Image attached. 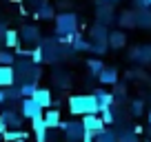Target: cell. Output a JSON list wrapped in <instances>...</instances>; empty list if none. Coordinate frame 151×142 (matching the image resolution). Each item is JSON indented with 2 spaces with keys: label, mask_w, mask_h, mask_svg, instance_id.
<instances>
[{
  "label": "cell",
  "mask_w": 151,
  "mask_h": 142,
  "mask_svg": "<svg viewBox=\"0 0 151 142\" xmlns=\"http://www.w3.org/2000/svg\"><path fill=\"white\" fill-rule=\"evenodd\" d=\"M71 49H73V51H78V53H82V51H91V42H87L82 36L73 33V36H71Z\"/></svg>",
  "instance_id": "obj_17"
},
{
  "label": "cell",
  "mask_w": 151,
  "mask_h": 142,
  "mask_svg": "<svg viewBox=\"0 0 151 142\" xmlns=\"http://www.w3.org/2000/svg\"><path fill=\"white\" fill-rule=\"evenodd\" d=\"M0 104H7V98H5V89H0Z\"/></svg>",
  "instance_id": "obj_36"
},
{
  "label": "cell",
  "mask_w": 151,
  "mask_h": 142,
  "mask_svg": "<svg viewBox=\"0 0 151 142\" xmlns=\"http://www.w3.org/2000/svg\"><path fill=\"white\" fill-rule=\"evenodd\" d=\"M31 62H33V65H40V62H42V49H40V44L33 49V53H31Z\"/></svg>",
  "instance_id": "obj_33"
},
{
  "label": "cell",
  "mask_w": 151,
  "mask_h": 142,
  "mask_svg": "<svg viewBox=\"0 0 151 142\" xmlns=\"http://www.w3.org/2000/svg\"><path fill=\"white\" fill-rule=\"evenodd\" d=\"M100 113H102L100 118H102L104 127H107V124H113V120H116V115H113V107H109V109H102Z\"/></svg>",
  "instance_id": "obj_31"
},
{
  "label": "cell",
  "mask_w": 151,
  "mask_h": 142,
  "mask_svg": "<svg viewBox=\"0 0 151 142\" xmlns=\"http://www.w3.org/2000/svg\"><path fill=\"white\" fill-rule=\"evenodd\" d=\"M111 9H109V7H104V9H102V7H98V20H100V24H107L109 22V20H111Z\"/></svg>",
  "instance_id": "obj_30"
},
{
  "label": "cell",
  "mask_w": 151,
  "mask_h": 142,
  "mask_svg": "<svg viewBox=\"0 0 151 142\" xmlns=\"http://www.w3.org/2000/svg\"><path fill=\"white\" fill-rule=\"evenodd\" d=\"M87 69H89L91 76H100L104 71V62L98 60V58H91V60H87Z\"/></svg>",
  "instance_id": "obj_24"
},
{
  "label": "cell",
  "mask_w": 151,
  "mask_h": 142,
  "mask_svg": "<svg viewBox=\"0 0 151 142\" xmlns=\"http://www.w3.org/2000/svg\"><path fill=\"white\" fill-rule=\"evenodd\" d=\"M14 62H16V53H11L9 49H2V51H0V65L11 67Z\"/></svg>",
  "instance_id": "obj_26"
},
{
  "label": "cell",
  "mask_w": 151,
  "mask_h": 142,
  "mask_svg": "<svg viewBox=\"0 0 151 142\" xmlns=\"http://www.w3.org/2000/svg\"><path fill=\"white\" fill-rule=\"evenodd\" d=\"M0 118H2V122H5L7 129H20L22 127V115L16 113L11 107H7V109L0 111Z\"/></svg>",
  "instance_id": "obj_9"
},
{
  "label": "cell",
  "mask_w": 151,
  "mask_h": 142,
  "mask_svg": "<svg viewBox=\"0 0 151 142\" xmlns=\"http://www.w3.org/2000/svg\"><path fill=\"white\" fill-rule=\"evenodd\" d=\"M142 111H145V102H142V100H133L131 102V113L133 115H142Z\"/></svg>",
  "instance_id": "obj_32"
},
{
  "label": "cell",
  "mask_w": 151,
  "mask_h": 142,
  "mask_svg": "<svg viewBox=\"0 0 151 142\" xmlns=\"http://www.w3.org/2000/svg\"><path fill=\"white\" fill-rule=\"evenodd\" d=\"M42 113L45 111L36 104L33 98H22V102H20V115H22V118L33 120V118H38V115H42Z\"/></svg>",
  "instance_id": "obj_6"
},
{
  "label": "cell",
  "mask_w": 151,
  "mask_h": 142,
  "mask_svg": "<svg viewBox=\"0 0 151 142\" xmlns=\"http://www.w3.org/2000/svg\"><path fill=\"white\" fill-rule=\"evenodd\" d=\"M136 27L151 29V11H149V9H140V11L136 14Z\"/></svg>",
  "instance_id": "obj_19"
},
{
  "label": "cell",
  "mask_w": 151,
  "mask_h": 142,
  "mask_svg": "<svg viewBox=\"0 0 151 142\" xmlns=\"http://www.w3.org/2000/svg\"><path fill=\"white\" fill-rule=\"evenodd\" d=\"M104 2H109V5H113V2H118V0H104Z\"/></svg>",
  "instance_id": "obj_39"
},
{
  "label": "cell",
  "mask_w": 151,
  "mask_h": 142,
  "mask_svg": "<svg viewBox=\"0 0 151 142\" xmlns=\"http://www.w3.org/2000/svg\"><path fill=\"white\" fill-rule=\"evenodd\" d=\"M124 44H127V36H124V31H109V47L111 49H122Z\"/></svg>",
  "instance_id": "obj_15"
},
{
  "label": "cell",
  "mask_w": 151,
  "mask_h": 142,
  "mask_svg": "<svg viewBox=\"0 0 151 142\" xmlns=\"http://www.w3.org/2000/svg\"><path fill=\"white\" fill-rule=\"evenodd\" d=\"M18 40H20V33L16 31V29H7L5 38H2L5 47H7V49H14V47H18Z\"/></svg>",
  "instance_id": "obj_21"
},
{
  "label": "cell",
  "mask_w": 151,
  "mask_h": 142,
  "mask_svg": "<svg viewBox=\"0 0 151 142\" xmlns=\"http://www.w3.org/2000/svg\"><path fill=\"white\" fill-rule=\"evenodd\" d=\"M93 95H96V100H98V109H100V111H102V109H109V107H113V100H116V98H113L111 93H107V91L98 89Z\"/></svg>",
  "instance_id": "obj_16"
},
{
  "label": "cell",
  "mask_w": 151,
  "mask_h": 142,
  "mask_svg": "<svg viewBox=\"0 0 151 142\" xmlns=\"http://www.w3.org/2000/svg\"><path fill=\"white\" fill-rule=\"evenodd\" d=\"M40 49H42V60H45V62L53 65V62L60 60V49H58V42H56V40H47L45 44H40Z\"/></svg>",
  "instance_id": "obj_8"
},
{
  "label": "cell",
  "mask_w": 151,
  "mask_h": 142,
  "mask_svg": "<svg viewBox=\"0 0 151 142\" xmlns=\"http://www.w3.org/2000/svg\"><path fill=\"white\" fill-rule=\"evenodd\" d=\"M53 20H56V33L60 38H71L73 33H78V16L73 11H62Z\"/></svg>",
  "instance_id": "obj_2"
},
{
  "label": "cell",
  "mask_w": 151,
  "mask_h": 142,
  "mask_svg": "<svg viewBox=\"0 0 151 142\" xmlns=\"http://www.w3.org/2000/svg\"><path fill=\"white\" fill-rule=\"evenodd\" d=\"M0 142H2V136H0Z\"/></svg>",
  "instance_id": "obj_41"
},
{
  "label": "cell",
  "mask_w": 151,
  "mask_h": 142,
  "mask_svg": "<svg viewBox=\"0 0 151 142\" xmlns=\"http://www.w3.org/2000/svg\"><path fill=\"white\" fill-rule=\"evenodd\" d=\"M96 142H118V133L104 127L102 131H98V133H96Z\"/></svg>",
  "instance_id": "obj_23"
},
{
  "label": "cell",
  "mask_w": 151,
  "mask_h": 142,
  "mask_svg": "<svg viewBox=\"0 0 151 142\" xmlns=\"http://www.w3.org/2000/svg\"><path fill=\"white\" fill-rule=\"evenodd\" d=\"M69 111L73 115H89V113H100L98 100L93 93L89 95H71L69 98Z\"/></svg>",
  "instance_id": "obj_1"
},
{
  "label": "cell",
  "mask_w": 151,
  "mask_h": 142,
  "mask_svg": "<svg viewBox=\"0 0 151 142\" xmlns=\"http://www.w3.org/2000/svg\"><path fill=\"white\" fill-rule=\"evenodd\" d=\"M5 98H7V104H14L18 102L22 95H20V85H11V87H5Z\"/></svg>",
  "instance_id": "obj_20"
},
{
  "label": "cell",
  "mask_w": 151,
  "mask_h": 142,
  "mask_svg": "<svg viewBox=\"0 0 151 142\" xmlns=\"http://www.w3.org/2000/svg\"><path fill=\"white\" fill-rule=\"evenodd\" d=\"M82 127L89 133H98V131L104 129V122H102V118H100L98 113H89V115H82Z\"/></svg>",
  "instance_id": "obj_10"
},
{
  "label": "cell",
  "mask_w": 151,
  "mask_h": 142,
  "mask_svg": "<svg viewBox=\"0 0 151 142\" xmlns=\"http://www.w3.org/2000/svg\"><path fill=\"white\" fill-rule=\"evenodd\" d=\"M36 89H38L36 82H22V85H20V95H22V98H31Z\"/></svg>",
  "instance_id": "obj_27"
},
{
  "label": "cell",
  "mask_w": 151,
  "mask_h": 142,
  "mask_svg": "<svg viewBox=\"0 0 151 142\" xmlns=\"http://www.w3.org/2000/svg\"><path fill=\"white\" fill-rule=\"evenodd\" d=\"M36 16L42 20H53L56 18V11H53V5L49 0H40V5L36 7Z\"/></svg>",
  "instance_id": "obj_13"
},
{
  "label": "cell",
  "mask_w": 151,
  "mask_h": 142,
  "mask_svg": "<svg viewBox=\"0 0 151 142\" xmlns=\"http://www.w3.org/2000/svg\"><path fill=\"white\" fill-rule=\"evenodd\" d=\"M133 60H140V62H149L151 60V47H136L131 51Z\"/></svg>",
  "instance_id": "obj_22"
},
{
  "label": "cell",
  "mask_w": 151,
  "mask_h": 142,
  "mask_svg": "<svg viewBox=\"0 0 151 142\" xmlns=\"http://www.w3.org/2000/svg\"><path fill=\"white\" fill-rule=\"evenodd\" d=\"M120 24H122V27H136V14H133V11H124V14L120 16Z\"/></svg>",
  "instance_id": "obj_28"
},
{
  "label": "cell",
  "mask_w": 151,
  "mask_h": 142,
  "mask_svg": "<svg viewBox=\"0 0 151 142\" xmlns=\"http://www.w3.org/2000/svg\"><path fill=\"white\" fill-rule=\"evenodd\" d=\"M62 131V136H65L67 142H80L82 136H85V127H82V122H76V120H67V122H60V127H58Z\"/></svg>",
  "instance_id": "obj_4"
},
{
  "label": "cell",
  "mask_w": 151,
  "mask_h": 142,
  "mask_svg": "<svg viewBox=\"0 0 151 142\" xmlns=\"http://www.w3.org/2000/svg\"><path fill=\"white\" fill-rule=\"evenodd\" d=\"M42 118H45V124H47V129H49V131L58 129V127H60V122H62L60 111H58V109H47V111L42 113Z\"/></svg>",
  "instance_id": "obj_12"
},
{
  "label": "cell",
  "mask_w": 151,
  "mask_h": 142,
  "mask_svg": "<svg viewBox=\"0 0 151 142\" xmlns=\"http://www.w3.org/2000/svg\"><path fill=\"white\" fill-rule=\"evenodd\" d=\"M5 131H7V127H5V122H2V118H0V136H2Z\"/></svg>",
  "instance_id": "obj_37"
},
{
  "label": "cell",
  "mask_w": 151,
  "mask_h": 142,
  "mask_svg": "<svg viewBox=\"0 0 151 142\" xmlns=\"http://www.w3.org/2000/svg\"><path fill=\"white\" fill-rule=\"evenodd\" d=\"M80 142H96V133L85 131V136H82V140H80Z\"/></svg>",
  "instance_id": "obj_34"
},
{
  "label": "cell",
  "mask_w": 151,
  "mask_h": 142,
  "mask_svg": "<svg viewBox=\"0 0 151 142\" xmlns=\"http://www.w3.org/2000/svg\"><path fill=\"white\" fill-rule=\"evenodd\" d=\"M100 85H116L118 82V69L116 67H104V71L98 76Z\"/></svg>",
  "instance_id": "obj_14"
},
{
  "label": "cell",
  "mask_w": 151,
  "mask_h": 142,
  "mask_svg": "<svg viewBox=\"0 0 151 142\" xmlns=\"http://www.w3.org/2000/svg\"><path fill=\"white\" fill-rule=\"evenodd\" d=\"M33 100H36V104L40 107L42 111H47L49 107L53 104V95H51V89H47V87H38L36 91H33V95H31Z\"/></svg>",
  "instance_id": "obj_7"
},
{
  "label": "cell",
  "mask_w": 151,
  "mask_h": 142,
  "mask_svg": "<svg viewBox=\"0 0 151 142\" xmlns=\"http://www.w3.org/2000/svg\"><path fill=\"white\" fill-rule=\"evenodd\" d=\"M18 33H20V40H22L27 47H38V44H40V29H38L36 24H24Z\"/></svg>",
  "instance_id": "obj_5"
},
{
  "label": "cell",
  "mask_w": 151,
  "mask_h": 142,
  "mask_svg": "<svg viewBox=\"0 0 151 142\" xmlns=\"http://www.w3.org/2000/svg\"><path fill=\"white\" fill-rule=\"evenodd\" d=\"M151 7V0H145V9H149Z\"/></svg>",
  "instance_id": "obj_38"
},
{
  "label": "cell",
  "mask_w": 151,
  "mask_h": 142,
  "mask_svg": "<svg viewBox=\"0 0 151 142\" xmlns=\"http://www.w3.org/2000/svg\"><path fill=\"white\" fill-rule=\"evenodd\" d=\"M118 142H140V140H138L136 131H120L118 133Z\"/></svg>",
  "instance_id": "obj_29"
},
{
  "label": "cell",
  "mask_w": 151,
  "mask_h": 142,
  "mask_svg": "<svg viewBox=\"0 0 151 142\" xmlns=\"http://www.w3.org/2000/svg\"><path fill=\"white\" fill-rule=\"evenodd\" d=\"M14 142H24V138H20V140H14Z\"/></svg>",
  "instance_id": "obj_40"
},
{
  "label": "cell",
  "mask_w": 151,
  "mask_h": 142,
  "mask_svg": "<svg viewBox=\"0 0 151 142\" xmlns=\"http://www.w3.org/2000/svg\"><path fill=\"white\" fill-rule=\"evenodd\" d=\"M107 49H109V29H107V24L98 22L91 27V51L102 56Z\"/></svg>",
  "instance_id": "obj_3"
},
{
  "label": "cell",
  "mask_w": 151,
  "mask_h": 142,
  "mask_svg": "<svg viewBox=\"0 0 151 142\" xmlns=\"http://www.w3.org/2000/svg\"><path fill=\"white\" fill-rule=\"evenodd\" d=\"M31 129H33V133H36V142H45L47 140V124H45V118L42 115H38V118H33L31 120Z\"/></svg>",
  "instance_id": "obj_11"
},
{
  "label": "cell",
  "mask_w": 151,
  "mask_h": 142,
  "mask_svg": "<svg viewBox=\"0 0 151 142\" xmlns=\"http://www.w3.org/2000/svg\"><path fill=\"white\" fill-rule=\"evenodd\" d=\"M14 85V67H5L0 65V87H11Z\"/></svg>",
  "instance_id": "obj_18"
},
{
  "label": "cell",
  "mask_w": 151,
  "mask_h": 142,
  "mask_svg": "<svg viewBox=\"0 0 151 142\" xmlns=\"http://www.w3.org/2000/svg\"><path fill=\"white\" fill-rule=\"evenodd\" d=\"M5 33H7V24L2 22V20H0V40L5 38Z\"/></svg>",
  "instance_id": "obj_35"
},
{
  "label": "cell",
  "mask_w": 151,
  "mask_h": 142,
  "mask_svg": "<svg viewBox=\"0 0 151 142\" xmlns=\"http://www.w3.org/2000/svg\"><path fill=\"white\" fill-rule=\"evenodd\" d=\"M20 138H24V140H27V133H24V131H20V129H7V131L2 133V140H7V142L20 140Z\"/></svg>",
  "instance_id": "obj_25"
}]
</instances>
